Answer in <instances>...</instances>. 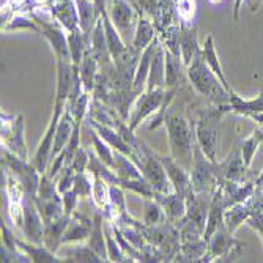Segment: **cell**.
I'll return each instance as SVG.
<instances>
[{
	"label": "cell",
	"mask_w": 263,
	"mask_h": 263,
	"mask_svg": "<svg viewBox=\"0 0 263 263\" xmlns=\"http://www.w3.org/2000/svg\"><path fill=\"white\" fill-rule=\"evenodd\" d=\"M164 125L169 134L171 152L177 162L191 171L196 143V125H191L181 114L165 112Z\"/></svg>",
	"instance_id": "1"
},
{
	"label": "cell",
	"mask_w": 263,
	"mask_h": 263,
	"mask_svg": "<svg viewBox=\"0 0 263 263\" xmlns=\"http://www.w3.org/2000/svg\"><path fill=\"white\" fill-rule=\"evenodd\" d=\"M186 71L189 81L193 82L194 88L202 97H205L216 106L230 104V91L222 85L219 78L213 73L202 54H199L191 62L189 66H186Z\"/></svg>",
	"instance_id": "2"
},
{
	"label": "cell",
	"mask_w": 263,
	"mask_h": 263,
	"mask_svg": "<svg viewBox=\"0 0 263 263\" xmlns=\"http://www.w3.org/2000/svg\"><path fill=\"white\" fill-rule=\"evenodd\" d=\"M230 110V106H216L202 114L200 120L196 125V142L202 152L214 162H218V147H219V131H221V118Z\"/></svg>",
	"instance_id": "3"
},
{
	"label": "cell",
	"mask_w": 263,
	"mask_h": 263,
	"mask_svg": "<svg viewBox=\"0 0 263 263\" xmlns=\"http://www.w3.org/2000/svg\"><path fill=\"white\" fill-rule=\"evenodd\" d=\"M191 183H193V191L196 194L208 193L214 191L219 183L216 162L211 161L199 147V143H194V156H193V165H191Z\"/></svg>",
	"instance_id": "4"
},
{
	"label": "cell",
	"mask_w": 263,
	"mask_h": 263,
	"mask_svg": "<svg viewBox=\"0 0 263 263\" xmlns=\"http://www.w3.org/2000/svg\"><path fill=\"white\" fill-rule=\"evenodd\" d=\"M243 248L245 245L236 241L224 224L211 235L208 240V251L200 261H211L214 258H219V261H235L243 255Z\"/></svg>",
	"instance_id": "5"
},
{
	"label": "cell",
	"mask_w": 263,
	"mask_h": 263,
	"mask_svg": "<svg viewBox=\"0 0 263 263\" xmlns=\"http://www.w3.org/2000/svg\"><path fill=\"white\" fill-rule=\"evenodd\" d=\"M2 164H5V167H8L11 174L21 181V184L24 186V191H26V196L36 199L41 174L36 171L33 162L29 164L26 159H21L19 156L11 153L8 148L2 147Z\"/></svg>",
	"instance_id": "6"
},
{
	"label": "cell",
	"mask_w": 263,
	"mask_h": 263,
	"mask_svg": "<svg viewBox=\"0 0 263 263\" xmlns=\"http://www.w3.org/2000/svg\"><path fill=\"white\" fill-rule=\"evenodd\" d=\"M35 203L41 213V218H43L44 224H49V222L59 219L62 214H65L63 197H60V191H59L57 184L52 181V178H49L46 174L41 175Z\"/></svg>",
	"instance_id": "7"
},
{
	"label": "cell",
	"mask_w": 263,
	"mask_h": 263,
	"mask_svg": "<svg viewBox=\"0 0 263 263\" xmlns=\"http://www.w3.org/2000/svg\"><path fill=\"white\" fill-rule=\"evenodd\" d=\"M140 150L143 155V161L140 165V171L143 174V178H145L156 193L161 194H169L174 193V184L169 180V175H167L164 164L161 162V158L156 156L145 143H140Z\"/></svg>",
	"instance_id": "8"
},
{
	"label": "cell",
	"mask_w": 263,
	"mask_h": 263,
	"mask_svg": "<svg viewBox=\"0 0 263 263\" xmlns=\"http://www.w3.org/2000/svg\"><path fill=\"white\" fill-rule=\"evenodd\" d=\"M26 123H24V114L16 117H7L2 114V145L21 159H29L26 136H24Z\"/></svg>",
	"instance_id": "9"
},
{
	"label": "cell",
	"mask_w": 263,
	"mask_h": 263,
	"mask_svg": "<svg viewBox=\"0 0 263 263\" xmlns=\"http://www.w3.org/2000/svg\"><path fill=\"white\" fill-rule=\"evenodd\" d=\"M66 107L65 101H57L55 100V107H54V115H52V120L49 122L46 128V133L43 136V139L40 140V145L36 148L35 158H33V165L36 167V171L44 175L47 172V167H49L51 162V155H52V148H54V139H55V131H57V125L59 120L63 114Z\"/></svg>",
	"instance_id": "10"
},
{
	"label": "cell",
	"mask_w": 263,
	"mask_h": 263,
	"mask_svg": "<svg viewBox=\"0 0 263 263\" xmlns=\"http://www.w3.org/2000/svg\"><path fill=\"white\" fill-rule=\"evenodd\" d=\"M167 98L165 88H155V90H145L137 97V103L134 106V110L129 118V128L134 131L140 122H143L148 115L159 112L164 106Z\"/></svg>",
	"instance_id": "11"
},
{
	"label": "cell",
	"mask_w": 263,
	"mask_h": 263,
	"mask_svg": "<svg viewBox=\"0 0 263 263\" xmlns=\"http://www.w3.org/2000/svg\"><path fill=\"white\" fill-rule=\"evenodd\" d=\"M35 19V22L40 26V35H43L47 41H49L52 51L55 54V59H62V60H71V54H69V44H68V35H65V27L59 21L49 22L40 19L38 16H32Z\"/></svg>",
	"instance_id": "12"
},
{
	"label": "cell",
	"mask_w": 263,
	"mask_h": 263,
	"mask_svg": "<svg viewBox=\"0 0 263 263\" xmlns=\"http://www.w3.org/2000/svg\"><path fill=\"white\" fill-rule=\"evenodd\" d=\"M106 10L112 24L122 35L129 33V30L137 26L140 17V14L131 5L129 0H109V8Z\"/></svg>",
	"instance_id": "13"
},
{
	"label": "cell",
	"mask_w": 263,
	"mask_h": 263,
	"mask_svg": "<svg viewBox=\"0 0 263 263\" xmlns=\"http://www.w3.org/2000/svg\"><path fill=\"white\" fill-rule=\"evenodd\" d=\"M44 221L41 213L35 203V199L27 197L24 200V216H22V229L27 240L36 245H44Z\"/></svg>",
	"instance_id": "14"
},
{
	"label": "cell",
	"mask_w": 263,
	"mask_h": 263,
	"mask_svg": "<svg viewBox=\"0 0 263 263\" xmlns=\"http://www.w3.org/2000/svg\"><path fill=\"white\" fill-rule=\"evenodd\" d=\"M246 169H248V167H246L245 159H243L241 143H236L235 148L230 152V155L224 161L216 162V171H218L219 183H222V181L243 183Z\"/></svg>",
	"instance_id": "15"
},
{
	"label": "cell",
	"mask_w": 263,
	"mask_h": 263,
	"mask_svg": "<svg viewBox=\"0 0 263 263\" xmlns=\"http://www.w3.org/2000/svg\"><path fill=\"white\" fill-rule=\"evenodd\" d=\"M57 62V101H68L73 93L79 76V65H74L71 60L55 59Z\"/></svg>",
	"instance_id": "16"
},
{
	"label": "cell",
	"mask_w": 263,
	"mask_h": 263,
	"mask_svg": "<svg viewBox=\"0 0 263 263\" xmlns=\"http://www.w3.org/2000/svg\"><path fill=\"white\" fill-rule=\"evenodd\" d=\"M159 158H161V162L164 164V169H165L167 175H169L171 183L174 184L175 193H178L180 196L187 199L194 193L189 171L184 169L180 162H177L174 156H159Z\"/></svg>",
	"instance_id": "17"
},
{
	"label": "cell",
	"mask_w": 263,
	"mask_h": 263,
	"mask_svg": "<svg viewBox=\"0 0 263 263\" xmlns=\"http://www.w3.org/2000/svg\"><path fill=\"white\" fill-rule=\"evenodd\" d=\"M7 194H8V213L14 224L22 227L24 216V200H26V191L21 181L8 172L7 175Z\"/></svg>",
	"instance_id": "18"
},
{
	"label": "cell",
	"mask_w": 263,
	"mask_h": 263,
	"mask_svg": "<svg viewBox=\"0 0 263 263\" xmlns=\"http://www.w3.org/2000/svg\"><path fill=\"white\" fill-rule=\"evenodd\" d=\"M51 13L68 32H73L79 27L76 0H52Z\"/></svg>",
	"instance_id": "19"
},
{
	"label": "cell",
	"mask_w": 263,
	"mask_h": 263,
	"mask_svg": "<svg viewBox=\"0 0 263 263\" xmlns=\"http://www.w3.org/2000/svg\"><path fill=\"white\" fill-rule=\"evenodd\" d=\"M76 7L79 14V27L87 36H90L97 22L101 19L103 8L98 5L97 0H76Z\"/></svg>",
	"instance_id": "20"
},
{
	"label": "cell",
	"mask_w": 263,
	"mask_h": 263,
	"mask_svg": "<svg viewBox=\"0 0 263 263\" xmlns=\"http://www.w3.org/2000/svg\"><path fill=\"white\" fill-rule=\"evenodd\" d=\"M90 44H91V51L97 57L100 66H103L104 69H109L110 66V59L112 54L109 51V44H107V38H106V32H104V22L103 17L97 22L91 35H90Z\"/></svg>",
	"instance_id": "21"
},
{
	"label": "cell",
	"mask_w": 263,
	"mask_h": 263,
	"mask_svg": "<svg viewBox=\"0 0 263 263\" xmlns=\"http://www.w3.org/2000/svg\"><path fill=\"white\" fill-rule=\"evenodd\" d=\"M153 199H156L159 202V205L162 206L169 221H180L186 216V210H187L186 197L180 196L178 193H175V191L169 194L156 193Z\"/></svg>",
	"instance_id": "22"
},
{
	"label": "cell",
	"mask_w": 263,
	"mask_h": 263,
	"mask_svg": "<svg viewBox=\"0 0 263 263\" xmlns=\"http://www.w3.org/2000/svg\"><path fill=\"white\" fill-rule=\"evenodd\" d=\"M93 229V221L85 218L84 214L73 213V216L69 219V224L63 235V245L65 243H79L84 240H88V236Z\"/></svg>",
	"instance_id": "23"
},
{
	"label": "cell",
	"mask_w": 263,
	"mask_h": 263,
	"mask_svg": "<svg viewBox=\"0 0 263 263\" xmlns=\"http://www.w3.org/2000/svg\"><path fill=\"white\" fill-rule=\"evenodd\" d=\"M74 118H73V114H71V109L69 106L66 104L60 120H59V125H57V131H55V139H54V148H52V155H51V159H54L59 153H62L68 142L71 139V134L74 131Z\"/></svg>",
	"instance_id": "24"
},
{
	"label": "cell",
	"mask_w": 263,
	"mask_h": 263,
	"mask_svg": "<svg viewBox=\"0 0 263 263\" xmlns=\"http://www.w3.org/2000/svg\"><path fill=\"white\" fill-rule=\"evenodd\" d=\"M180 51H181V60L184 66H189L199 54H202V47L199 46L197 40V30L193 26L181 24V35H180Z\"/></svg>",
	"instance_id": "25"
},
{
	"label": "cell",
	"mask_w": 263,
	"mask_h": 263,
	"mask_svg": "<svg viewBox=\"0 0 263 263\" xmlns=\"http://www.w3.org/2000/svg\"><path fill=\"white\" fill-rule=\"evenodd\" d=\"M165 88V47L161 43L152 59L150 73L147 79V90Z\"/></svg>",
	"instance_id": "26"
},
{
	"label": "cell",
	"mask_w": 263,
	"mask_h": 263,
	"mask_svg": "<svg viewBox=\"0 0 263 263\" xmlns=\"http://www.w3.org/2000/svg\"><path fill=\"white\" fill-rule=\"evenodd\" d=\"M69 219H71V216L62 214L59 219L46 224V227H44V246L55 254L60 249V245H63V235L69 224Z\"/></svg>",
	"instance_id": "27"
},
{
	"label": "cell",
	"mask_w": 263,
	"mask_h": 263,
	"mask_svg": "<svg viewBox=\"0 0 263 263\" xmlns=\"http://www.w3.org/2000/svg\"><path fill=\"white\" fill-rule=\"evenodd\" d=\"M98 68H100V63L95 57L91 47L85 52L81 65H79V76H81V81H82V85H84V91L90 93L91 90H95L97 87V81H98Z\"/></svg>",
	"instance_id": "28"
},
{
	"label": "cell",
	"mask_w": 263,
	"mask_h": 263,
	"mask_svg": "<svg viewBox=\"0 0 263 263\" xmlns=\"http://www.w3.org/2000/svg\"><path fill=\"white\" fill-rule=\"evenodd\" d=\"M184 81V63L181 57L172 54L165 47V88H178Z\"/></svg>",
	"instance_id": "29"
},
{
	"label": "cell",
	"mask_w": 263,
	"mask_h": 263,
	"mask_svg": "<svg viewBox=\"0 0 263 263\" xmlns=\"http://www.w3.org/2000/svg\"><path fill=\"white\" fill-rule=\"evenodd\" d=\"M101 17H103V22H104V32H106V38H107V44H109V51L112 54V59H118L120 55H123L128 49V46L123 43L122 40V33L117 30V27L112 24L109 14H107V10L103 8L101 11Z\"/></svg>",
	"instance_id": "30"
},
{
	"label": "cell",
	"mask_w": 263,
	"mask_h": 263,
	"mask_svg": "<svg viewBox=\"0 0 263 263\" xmlns=\"http://www.w3.org/2000/svg\"><path fill=\"white\" fill-rule=\"evenodd\" d=\"M155 38H156V27L153 21L148 16H140L134 32L133 47H136L137 51L142 52L145 47H148L153 43Z\"/></svg>",
	"instance_id": "31"
},
{
	"label": "cell",
	"mask_w": 263,
	"mask_h": 263,
	"mask_svg": "<svg viewBox=\"0 0 263 263\" xmlns=\"http://www.w3.org/2000/svg\"><path fill=\"white\" fill-rule=\"evenodd\" d=\"M16 246L21 252H24L30 258V261H63L60 255H57L51 249H47L44 245H36L32 241L26 243L16 238Z\"/></svg>",
	"instance_id": "32"
},
{
	"label": "cell",
	"mask_w": 263,
	"mask_h": 263,
	"mask_svg": "<svg viewBox=\"0 0 263 263\" xmlns=\"http://www.w3.org/2000/svg\"><path fill=\"white\" fill-rule=\"evenodd\" d=\"M88 246L97 252L104 261H107V243H106V235H104V221L100 213L95 214L93 218V229L88 236Z\"/></svg>",
	"instance_id": "33"
},
{
	"label": "cell",
	"mask_w": 263,
	"mask_h": 263,
	"mask_svg": "<svg viewBox=\"0 0 263 263\" xmlns=\"http://www.w3.org/2000/svg\"><path fill=\"white\" fill-rule=\"evenodd\" d=\"M202 55L205 59V62L208 63V66L211 68V71L214 74L219 78V81L222 82V85L232 93V87L230 84L227 82L226 76H224V71H222V66H221V62H219V57H218V52H216V46H214V40H213V35H208L205 43H203V47H202Z\"/></svg>",
	"instance_id": "34"
},
{
	"label": "cell",
	"mask_w": 263,
	"mask_h": 263,
	"mask_svg": "<svg viewBox=\"0 0 263 263\" xmlns=\"http://www.w3.org/2000/svg\"><path fill=\"white\" fill-rule=\"evenodd\" d=\"M68 44H69V54H71V62L74 65H81L85 52L91 47L90 44V36H87L81 27L68 33Z\"/></svg>",
	"instance_id": "35"
},
{
	"label": "cell",
	"mask_w": 263,
	"mask_h": 263,
	"mask_svg": "<svg viewBox=\"0 0 263 263\" xmlns=\"http://www.w3.org/2000/svg\"><path fill=\"white\" fill-rule=\"evenodd\" d=\"M112 171L120 178H143L140 167L133 159H129V156H126L125 153L118 150H114Z\"/></svg>",
	"instance_id": "36"
},
{
	"label": "cell",
	"mask_w": 263,
	"mask_h": 263,
	"mask_svg": "<svg viewBox=\"0 0 263 263\" xmlns=\"http://www.w3.org/2000/svg\"><path fill=\"white\" fill-rule=\"evenodd\" d=\"M230 110L245 115V117H254L255 114H263V93L255 100H243L235 91L230 93Z\"/></svg>",
	"instance_id": "37"
},
{
	"label": "cell",
	"mask_w": 263,
	"mask_h": 263,
	"mask_svg": "<svg viewBox=\"0 0 263 263\" xmlns=\"http://www.w3.org/2000/svg\"><path fill=\"white\" fill-rule=\"evenodd\" d=\"M252 216V210L248 202L236 203L226 210L224 213V224L230 233H233L243 222H246Z\"/></svg>",
	"instance_id": "38"
},
{
	"label": "cell",
	"mask_w": 263,
	"mask_h": 263,
	"mask_svg": "<svg viewBox=\"0 0 263 263\" xmlns=\"http://www.w3.org/2000/svg\"><path fill=\"white\" fill-rule=\"evenodd\" d=\"M93 202L103 211H106V216L109 218L112 214L110 210V184L100 175H93V191H91Z\"/></svg>",
	"instance_id": "39"
},
{
	"label": "cell",
	"mask_w": 263,
	"mask_h": 263,
	"mask_svg": "<svg viewBox=\"0 0 263 263\" xmlns=\"http://www.w3.org/2000/svg\"><path fill=\"white\" fill-rule=\"evenodd\" d=\"M167 221V216L162 210V206L159 205V202L156 199L147 197L145 200V211H143V224L148 227H155V226H161Z\"/></svg>",
	"instance_id": "40"
},
{
	"label": "cell",
	"mask_w": 263,
	"mask_h": 263,
	"mask_svg": "<svg viewBox=\"0 0 263 263\" xmlns=\"http://www.w3.org/2000/svg\"><path fill=\"white\" fill-rule=\"evenodd\" d=\"M63 260H66V261H95V263L104 261V258H101L88 245L87 246H84V245L73 246L65 254Z\"/></svg>",
	"instance_id": "41"
},
{
	"label": "cell",
	"mask_w": 263,
	"mask_h": 263,
	"mask_svg": "<svg viewBox=\"0 0 263 263\" xmlns=\"http://www.w3.org/2000/svg\"><path fill=\"white\" fill-rule=\"evenodd\" d=\"M261 142H263L261 129H254V133L241 142V152H243V159H245L246 167L251 165L252 158H254L255 152L258 150V147L261 145Z\"/></svg>",
	"instance_id": "42"
},
{
	"label": "cell",
	"mask_w": 263,
	"mask_h": 263,
	"mask_svg": "<svg viewBox=\"0 0 263 263\" xmlns=\"http://www.w3.org/2000/svg\"><path fill=\"white\" fill-rule=\"evenodd\" d=\"M114 233V227L112 224L104 226V235H106V243H107V255H109V261H128L125 257V252L122 251L120 245H118L117 238L112 236Z\"/></svg>",
	"instance_id": "43"
},
{
	"label": "cell",
	"mask_w": 263,
	"mask_h": 263,
	"mask_svg": "<svg viewBox=\"0 0 263 263\" xmlns=\"http://www.w3.org/2000/svg\"><path fill=\"white\" fill-rule=\"evenodd\" d=\"M91 140H93L95 150H97V155L112 169V165H114V148L109 145V143L97 131L91 133Z\"/></svg>",
	"instance_id": "44"
},
{
	"label": "cell",
	"mask_w": 263,
	"mask_h": 263,
	"mask_svg": "<svg viewBox=\"0 0 263 263\" xmlns=\"http://www.w3.org/2000/svg\"><path fill=\"white\" fill-rule=\"evenodd\" d=\"M66 104L71 109V114H73L74 122L76 123H81L84 120V117L87 115V110H88V93L87 91L81 93L76 100L66 101Z\"/></svg>",
	"instance_id": "45"
},
{
	"label": "cell",
	"mask_w": 263,
	"mask_h": 263,
	"mask_svg": "<svg viewBox=\"0 0 263 263\" xmlns=\"http://www.w3.org/2000/svg\"><path fill=\"white\" fill-rule=\"evenodd\" d=\"M74 193L81 197V199H87L91 196V191H93V181L87 177L85 172H79L76 174V180H74Z\"/></svg>",
	"instance_id": "46"
},
{
	"label": "cell",
	"mask_w": 263,
	"mask_h": 263,
	"mask_svg": "<svg viewBox=\"0 0 263 263\" xmlns=\"http://www.w3.org/2000/svg\"><path fill=\"white\" fill-rule=\"evenodd\" d=\"M76 171L73 165H65L62 169V174H60V178H59V183H57V187L60 191V194L66 193V191L73 189L74 186V180H76Z\"/></svg>",
	"instance_id": "47"
},
{
	"label": "cell",
	"mask_w": 263,
	"mask_h": 263,
	"mask_svg": "<svg viewBox=\"0 0 263 263\" xmlns=\"http://www.w3.org/2000/svg\"><path fill=\"white\" fill-rule=\"evenodd\" d=\"M5 30H17V29H30L35 30L36 33H40V26L35 22V19L32 17V21L29 17H22V16H16L11 21H8V24H5Z\"/></svg>",
	"instance_id": "48"
},
{
	"label": "cell",
	"mask_w": 263,
	"mask_h": 263,
	"mask_svg": "<svg viewBox=\"0 0 263 263\" xmlns=\"http://www.w3.org/2000/svg\"><path fill=\"white\" fill-rule=\"evenodd\" d=\"M62 197H63V210H65V214H68V216H73L79 196L74 193V189H69V191H66V193L62 194Z\"/></svg>",
	"instance_id": "49"
},
{
	"label": "cell",
	"mask_w": 263,
	"mask_h": 263,
	"mask_svg": "<svg viewBox=\"0 0 263 263\" xmlns=\"http://www.w3.org/2000/svg\"><path fill=\"white\" fill-rule=\"evenodd\" d=\"M88 159H90V155L87 150L84 148H79L78 153L74 155L73 158V162H71V165L74 167V171L79 174V172H85L87 171V165H88Z\"/></svg>",
	"instance_id": "50"
},
{
	"label": "cell",
	"mask_w": 263,
	"mask_h": 263,
	"mask_svg": "<svg viewBox=\"0 0 263 263\" xmlns=\"http://www.w3.org/2000/svg\"><path fill=\"white\" fill-rule=\"evenodd\" d=\"M246 224L249 227H252L254 230H257L260 233V236L263 238V211L252 214V216L246 221Z\"/></svg>",
	"instance_id": "51"
},
{
	"label": "cell",
	"mask_w": 263,
	"mask_h": 263,
	"mask_svg": "<svg viewBox=\"0 0 263 263\" xmlns=\"http://www.w3.org/2000/svg\"><path fill=\"white\" fill-rule=\"evenodd\" d=\"M241 4H243V0H236V2H235V11H233V17L235 19H238V11H240Z\"/></svg>",
	"instance_id": "52"
},
{
	"label": "cell",
	"mask_w": 263,
	"mask_h": 263,
	"mask_svg": "<svg viewBox=\"0 0 263 263\" xmlns=\"http://www.w3.org/2000/svg\"><path fill=\"white\" fill-rule=\"evenodd\" d=\"M255 189H263V171H261V174L258 175V178L255 181Z\"/></svg>",
	"instance_id": "53"
},
{
	"label": "cell",
	"mask_w": 263,
	"mask_h": 263,
	"mask_svg": "<svg viewBox=\"0 0 263 263\" xmlns=\"http://www.w3.org/2000/svg\"><path fill=\"white\" fill-rule=\"evenodd\" d=\"M211 4H219V2H222V0H210Z\"/></svg>",
	"instance_id": "54"
},
{
	"label": "cell",
	"mask_w": 263,
	"mask_h": 263,
	"mask_svg": "<svg viewBox=\"0 0 263 263\" xmlns=\"http://www.w3.org/2000/svg\"><path fill=\"white\" fill-rule=\"evenodd\" d=\"M261 241H263V238H261Z\"/></svg>",
	"instance_id": "55"
}]
</instances>
